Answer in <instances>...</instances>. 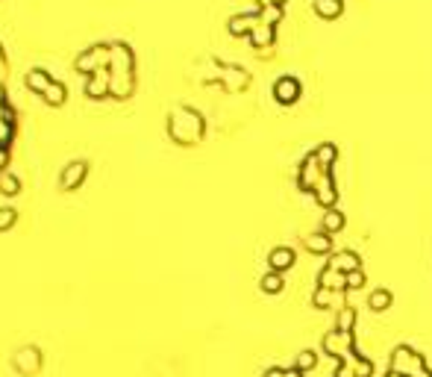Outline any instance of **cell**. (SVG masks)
<instances>
[{
	"instance_id": "cell-23",
	"label": "cell",
	"mask_w": 432,
	"mask_h": 377,
	"mask_svg": "<svg viewBox=\"0 0 432 377\" xmlns=\"http://www.w3.org/2000/svg\"><path fill=\"white\" fill-rule=\"evenodd\" d=\"M362 280H365V277H362V271H350V274H347V286H359Z\"/></svg>"
},
{
	"instance_id": "cell-14",
	"label": "cell",
	"mask_w": 432,
	"mask_h": 377,
	"mask_svg": "<svg viewBox=\"0 0 432 377\" xmlns=\"http://www.w3.org/2000/svg\"><path fill=\"white\" fill-rule=\"evenodd\" d=\"M329 269H336V271H359V257L350 254V250H341L338 257H333V262H329Z\"/></svg>"
},
{
	"instance_id": "cell-10",
	"label": "cell",
	"mask_w": 432,
	"mask_h": 377,
	"mask_svg": "<svg viewBox=\"0 0 432 377\" xmlns=\"http://www.w3.org/2000/svg\"><path fill=\"white\" fill-rule=\"evenodd\" d=\"M38 362H41V357H38L36 348H24V351L15 357V366H18L24 374H33V371L38 369Z\"/></svg>"
},
{
	"instance_id": "cell-9",
	"label": "cell",
	"mask_w": 432,
	"mask_h": 377,
	"mask_svg": "<svg viewBox=\"0 0 432 377\" xmlns=\"http://www.w3.org/2000/svg\"><path fill=\"white\" fill-rule=\"evenodd\" d=\"M24 83H27V89H33L38 94H45L48 86L53 83V74L48 71V68H30V71L24 74Z\"/></svg>"
},
{
	"instance_id": "cell-18",
	"label": "cell",
	"mask_w": 432,
	"mask_h": 377,
	"mask_svg": "<svg viewBox=\"0 0 432 377\" xmlns=\"http://www.w3.org/2000/svg\"><path fill=\"white\" fill-rule=\"evenodd\" d=\"M315 153H318V159H321V162L326 165V169H329V162L336 159V153H338V150H336V145H333V142H324V145H321L318 150H315Z\"/></svg>"
},
{
	"instance_id": "cell-2",
	"label": "cell",
	"mask_w": 432,
	"mask_h": 377,
	"mask_svg": "<svg viewBox=\"0 0 432 377\" xmlns=\"http://www.w3.org/2000/svg\"><path fill=\"white\" fill-rule=\"evenodd\" d=\"M203 130H206V118L200 115L194 106H189V104H177L168 113V133L180 145H194V142H200Z\"/></svg>"
},
{
	"instance_id": "cell-21",
	"label": "cell",
	"mask_w": 432,
	"mask_h": 377,
	"mask_svg": "<svg viewBox=\"0 0 432 377\" xmlns=\"http://www.w3.org/2000/svg\"><path fill=\"white\" fill-rule=\"evenodd\" d=\"M388 304H391V295H388V292H373V295H370V306H373V310H385Z\"/></svg>"
},
{
	"instance_id": "cell-7",
	"label": "cell",
	"mask_w": 432,
	"mask_h": 377,
	"mask_svg": "<svg viewBox=\"0 0 432 377\" xmlns=\"http://www.w3.org/2000/svg\"><path fill=\"white\" fill-rule=\"evenodd\" d=\"M273 97H277L280 104H294L297 97H300V83H297V77L282 74L277 83H273Z\"/></svg>"
},
{
	"instance_id": "cell-1",
	"label": "cell",
	"mask_w": 432,
	"mask_h": 377,
	"mask_svg": "<svg viewBox=\"0 0 432 377\" xmlns=\"http://www.w3.org/2000/svg\"><path fill=\"white\" fill-rule=\"evenodd\" d=\"M109 71H112V94L115 97L133 94V89H136V57H133V50H129L127 41H112Z\"/></svg>"
},
{
	"instance_id": "cell-6",
	"label": "cell",
	"mask_w": 432,
	"mask_h": 377,
	"mask_svg": "<svg viewBox=\"0 0 432 377\" xmlns=\"http://www.w3.org/2000/svg\"><path fill=\"white\" fill-rule=\"evenodd\" d=\"M85 177H89V159H74V162H68L65 169H62V174H59V189L74 192Z\"/></svg>"
},
{
	"instance_id": "cell-19",
	"label": "cell",
	"mask_w": 432,
	"mask_h": 377,
	"mask_svg": "<svg viewBox=\"0 0 432 377\" xmlns=\"http://www.w3.org/2000/svg\"><path fill=\"white\" fill-rule=\"evenodd\" d=\"M262 289H265V292H280V289H282V277H280L277 271H273V274H265V277H262Z\"/></svg>"
},
{
	"instance_id": "cell-20",
	"label": "cell",
	"mask_w": 432,
	"mask_h": 377,
	"mask_svg": "<svg viewBox=\"0 0 432 377\" xmlns=\"http://www.w3.org/2000/svg\"><path fill=\"white\" fill-rule=\"evenodd\" d=\"M306 245H309V250H326V248H329V236H326V233L309 236V239H306Z\"/></svg>"
},
{
	"instance_id": "cell-5",
	"label": "cell",
	"mask_w": 432,
	"mask_h": 377,
	"mask_svg": "<svg viewBox=\"0 0 432 377\" xmlns=\"http://www.w3.org/2000/svg\"><path fill=\"white\" fill-rule=\"evenodd\" d=\"M82 92L89 94V97H94V101H100V97L112 94V71H109V65L97 68V71H92L89 77H85Z\"/></svg>"
},
{
	"instance_id": "cell-17",
	"label": "cell",
	"mask_w": 432,
	"mask_h": 377,
	"mask_svg": "<svg viewBox=\"0 0 432 377\" xmlns=\"http://www.w3.org/2000/svg\"><path fill=\"white\" fill-rule=\"evenodd\" d=\"M15 218H18V209L0 206V230H9L12 225H15Z\"/></svg>"
},
{
	"instance_id": "cell-12",
	"label": "cell",
	"mask_w": 432,
	"mask_h": 377,
	"mask_svg": "<svg viewBox=\"0 0 432 377\" xmlns=\"http://www.w3.org/2000/svg\"><path fill=\"white\" fill-rule=\"evenodd\" d=\"M291 265H294V250H291V248H277V250H271V269H273V271L291 269Z\"/></svg>"
},
{
	"instance_id": "cell-24",
	"label": "cell",
	"mask_w": 432,
	"mask_h": 377,
	"mask_svg": "<svg viewBox=\"0 0 432 377\" xmlns=\"http://www.w3.org/2000/svg\"><path fill=\"white\" fill-rule=\"evenodd\" d=\"M9 162V145H0V169Z\"/></svg>"
},
{
	"instance_id": "cell-16",
	"label": "cell",
	"mask_w": 432,
	"mask_h": 377,
	"mask_svg": "<svg viewBox=\"0 0 432 377\" xmlns=\"http://www.w3.org/2000/svg\"><path fill=\"white\" fill-rule=\"evenodd\" d=\"M0 192L3 194H18L21 192V177L12 174V171H3V177H0Z\"/></svg>"
},
{
	"instance_id": "cell-15",
	"label": "cell",
	"mask_w": 432,
	"mask_h": 377,
	"mask_svg": "<svg viewBox=\"0 0 432 377\" xmlns=\"http://www.w3.org/2000/svg\"><path fill=\"white\" fill-rule=\"evenodd\" d=\"M341 9H344L341 0H315V12H318L321 18H336V15H341Z\"/></svg>"
},
{
	"instance_id": "cell-13",
	"label": "cell",
	"mask_w": 432,
	"mask_h": 377,
	"mask_svg": "<svg viewBox=\"0 0 432 377\" xmlns=\"http://www.w3.org/2000/svg\"><path fill=\"white\" fill-rule=\"evenodd\" d=\"M250 38H253V45H256V48H268L271 41H273V24H265V21H259V24L253 27Z\"/></svg>"
},
{
	"instance_id": "cell-4",
	"label": "cell",
	"mask_w": 432,
	"mask_h": 377,
	"mask_svg": "<svg viewBox=\"0 0 432 377\" xmlns=\"http://www.w3.org/2000/svg\"><path fill=\"white\" fill-rule=\"evenodd\" d=\"M215 68L218 71L212 74V80H221L226 89H233V92H238V89H244L250 83V74L244 71V68H238V65H226V62H215Z\"/></svg>"
},
{
	"instance_id": "cell-3",
	"label": "cell",
	"mask_w": 432,
	"mask_h": 377,
	"mask_svg": "<svg viewBox=\"0 0 432 377\" xmlns=\"http://www.w3.org/2000/svg\"><path fill=\"white\" fill-rule=\"evenodd\" d=\"M109 59H112V45H92V48H82L80 53H77V59H74V65H77V71H82V74H92V71H97V68H103V65H109Z\"/></svg>"
},
{
	"instance_id": "cell-8",
	"label": "cell",
	"mask_w": 432,
	"mask_h": 377,
	"mask_svg": "<svg viewBox=\"0 0 432 377\" xmlns=\"http://www.w3.org/2000/svg\"><path fill=\"white\" fill-rule=\"evenodd\" d=\"M262 21V6H256V9H250V12H241V15H233L229 18V33H236V36H241V33H253V27Z\"/></svg>"
},
{
	"instance_id": "cell-11",
	"label": "cell",
	"mask_w": 432,
	"mask_h": 377,
	"mask_svg": "<svg viewBox=\"0 0 432 377\" xmlns=\"http://www.w3.org/2000/svg\"><path fill=\"white\" fill-rule=\"evenodd\" d=\"M41 97H45V104H50V106H62L65 97H68V86H65L62 80H53L50 86H48V92L41 94Z\"/></svg>"
},
{
	"instance_id": "cell-22",
	"label": "cell",
	"mask_w": 432,
	"mask_h": 377,
	"mask_svg": "<svg viewBox=\"0 0 432 377\" xmlns=\"http://www.w3.org/2000/svg\"><path fill=\"white\" fill-rule=\"evenodd\" d=\"M324 225H326V230H338V227L344 225V215H341V213H336V209H333V213H326Z\"/></svg>"
}]
</instances>
